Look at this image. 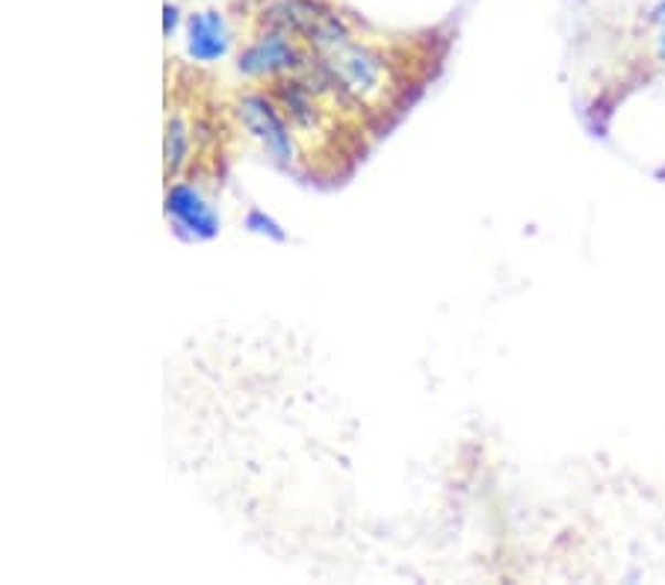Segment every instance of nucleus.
I'll return each mask as SVG.
<instances>
[{
	"mask_svg": "<svg viewBox=\"0 0 665 585\" xmlns=\"http://www.w3.org/2000/svg\"><path fill=\"white\" fill-rule=\"evenodd\" d=\"M240 119L243 124L255 133V140L269 151V158L278 160V163H290V160H293L290 130H287V124L276 112V107H272L264 95H243Z\"/></svg>",
	"mask_w": 665,
	"mask_h": 585,
	"instance_id": "nucleus-1",
	"label": "nucleus"
},
{
	"mask_svg": "<svg viewBox=\"0 0 665 585\" xmlns=\"http://www.w3.org/2000/svg\"><path fill=\"white\" fill-rule=\"evenodd\" d=\"M169 214L175 216V223L184 228V231H190L193 237H202V240H207V237H213V234L219 231V219H216V214L211 210V205L204 202L202 195L195 193L193 186L186 184H178L169 189Z\"/></svg>",
	"mask_w": 665,
	"mask_h": 585,
	"instance_id": "nucleus-2",
	"label": "nucleus"
},
{
	"mask_svg": "<svg viewBox=\"0 0 665 585\" xmlns=\"http://www.w3.org/2000/svg\"><path fill=\"white\" fill-rule=\"evenodd\" d=\"M232 45V36H228V28L222 21L219 12H199L190 19V28H186V47L195 59L202 63H213L225 56Z\"/></svg>",
	"mask_w": 665,
	"mask_h": 585,
	"instance_id": "nucleus-3",
	"label": "nucleus"
},
{
	"mask_svg": "<svg viewBox=\"0 0 665 585\" xmlns=\"http://www.w3.org/2000/svg\"><path fill=\"white\" fill-rule=\"evenodd\" d=\"M299 65V54L293 51V45L285 36H267L255 42V45L240 56V72L243 75H278L287 68Z\"/></svg>",
	"mask_w": 665,
	"mask_h": 585,
	"instance_id": "nucleus-4",
	"label": "nucleus"
},
{
	"mask_svg": "<svg viewBox=\"0 0 665 585\" xmlns=\"http://www.w3.org/2000/svg\"><path fill=\"white\" fill-rule=\"evenodd\" d=\"M186 158V128L181 121H169L167 130V169L169 172H175Z\"/></svg>",
	"mask_w": 665,
	"mask_h": 585,
	"instance_id": "nucleus-5",
	"label": "nucleus"
},
{
	"mask_svg": "<svg viewBox=\"0 0 665 585\" xmlns=\"http://www.w3.org/2000/svg\"><path fill=\"white\" fill-rule=\"evenodd\" d=\"M651 19H654V24H659V28H665V3H659V7H656L654 15H651Z\"/></svg>",
	"mask_w": 665,
	"mask_h": 585,
	"instance_id": "nucleus-6",
	"label": "nucleus"
},
{
	"mask_svg": "<svg viewBox=\"0 0 665 585\" xmlns=\"http://www.w3.org/2000/svg\"><path fill=\"white\" fill-rule=\"evenodd\" d=\"M656 54H659V59H663V63H665V33H663V36H659V42H656Z\"/></svg>",
	"mask_w": 665,
	"mask_h": 585,
	"instance_id": "nucleus-7",
	"label": "nucleus"
}]
</instances>
